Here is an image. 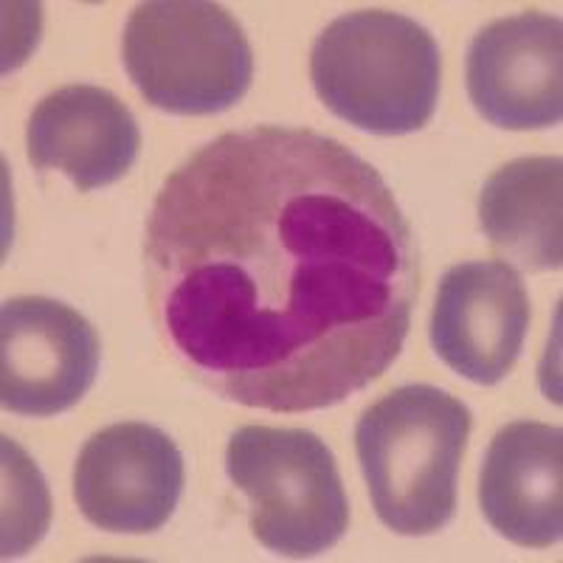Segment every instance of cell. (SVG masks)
Wrapping results in <instances>:
<instances>
[{"instance_id":"cell-5","label":"cell","mask_w":563,"mask_h":563,"mask_svg":"<svg viewBox=\"0 0 563 563\" xmlns=\"http://www.w3.org/2000/svg\"><path fill=\"white\" fill-rule=\"evenodd\" d=\"M225 471L249 496L254 538L276 555L313 558L350 527L333 451L313 431L243 426L229 440Z\"/></svg>"},{"instance_id":"cell-3","label":"cell","mask_w":563,"mask_h":563,"mask_svg":"<svg viewBox=\"0 0 563 563\" xmlns=\"http://www.w3.org/2000/svg\"><path fill=\"white\" fill-rule=\"evenodd\" d=\"M440 45L429 29L386 9L341 14L310 52V79L321 102L366 133L426 128L440 99Z\"/></svg>"},{"instance_id":"cell-12","label":"cell","mask_w":563,"mask_h":563,"mask_svg":"<svg viewBox=\"0 0 563 563\" xmlns=\"http://www.w3.org/2000/svg\"><path fill=\"white\" fill-rule=\"evenodd\" d=\"M563 161L527 155L490 175L479 195V225L507 263L530 274L563 260Z\"/></svg>"},{"instance_id":"cell-1","label":"cell","mask_w":563,"mask_h":563,"mask_svg":"<svg viewBox=\"0 0 563 563\" xmlns=\"http://www.w3.org/2000/svg\"><path fill=\"white\" fill-rule=\"evenodd\" d=\"M144 276L161 341L189 378L288 415L378 380L420 296L415 231L378 169L285 124L218 135L169 173Z\"/></svg>"},{"instance_id":"cell-2","label":"cell","mask_w":563,"mask_h":563,"mask_svg":"<svg viewBox=\"0 0 563 563\" xmlns=\"http://www.w3.org/2000/svg\"><path fill=\"white\" fill-rule=\"evenodd\" d=\"M471 411L437 386L389 391L361 415L355 451L372 507L397 536H434L454 519Z\"/></svg>"},{"instance_id":"cell-11","label":"cell","mask_w":563,"mask_h":563,"mask_svg":"<svg viewBox=\"0 0 563 563\" xmlns=\"http://www.w3.org/2000/svg\"><path fill=\"white\" fill-rule=\"evenodd\" d=\"M487 525L519 547L558 544L563 536V434L558 426L516 420L490 440L479 476Z\"/></svg>"},{"instance_id":"cell-4","label":"cell","mask_w":563,"mask_h":563,"mask_svg":"<svg viewBox=\"0 0 563 563\" xmlns=\"http://www.w3.org/2000/svg\"><path fill=\"white\" fill-rule=\"evenodd\" d=\"M124 68L153 108L214 115L234 108L254 79L243 26L218 3L153 0L130 14Z\"/></svg>"},{"instance_id":"cell-7","label":"cell","mask_w":563,"mask_h":563,"mask_svg":"<svg viewBox=\"0 0 563 563\" xmlns=\"http://www.w3.org/2000/svg\"><path fill=\"white\" fill-rule=\"evenodd\" d=\"M184 493L178 445L147 422H115L79 451L74 499L99 530L144 536L173 519Z\"/></svg>"},{"instance_id":"cell-8","label":"cell","mask_w":563,"mask_h":563,"mask_svg":"<svg viewBox=\"0 0 563 563\" xmlns=\"http://www.w3.org/2000/svg\"><path fill=\"white\" fill-rule=\"evenodd\" d=\"M465 77L474 108L496 128H555L563 115L561 18L530 9L487 23L471 40Z\"/></svg>"},{"instance_id":"cell-9","label":"cell","mask_w":563,"mask_h":563,"mask_svg":"<svg viewBox=\"0 0 563 563\" xmlns=\"http://www.w3.org/2000/svg\"><path fill=\"white\" fill-rule=\"evenodd\" d=\"M530 330L525 282L501 260L445 271L431 313V344L442 364L479 386L507 378Z\"/></svg>"},{"instance_id":"cell-10","label":"cell","mask_w":563,"mask_h":563,"mask_svg":"<svg viewBox=\"0 0 563 563\" xmlns=\"http://www.w3.org/2000/svg\"><path fill=\"white\" fill-rule=\"evenodd\" d=\"M29 161L59 169L79 192L124 178L139 158L141 133L119 97L97 85H65L43 97L29 119Z\"/></svg>"},{"instance_id":"cell-6","label":"cell","mask_w":563,"mask_h":563,"mask_svg":"<svg viewBox=\"0 0 563 563\" xmlns=\"http://www.w3.org/2000/svg\"><path fill=\"white\" fill-rule=\"evenodd\" d=\"M97 330L45 296L9 299L0 310V404L20 417H54L77 406L97 380Z\"/></svg>"}]
</instances>
